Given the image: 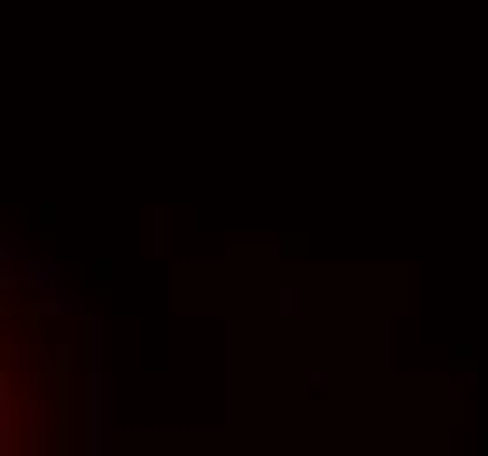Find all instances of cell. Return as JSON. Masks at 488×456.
<instances>
[{"label": "cell", "mask_w": 488, "mask_h": 456, "mask_svg": "<svg viewBox=\"0 0 488 456\" xmlns=\"http://www.w3.org/2000/svg\"><path fill=\"white\" fill-rule=\"evenodd\" d=\"M49 393H53V449L56 456H71V376L78 372L74 341H60L49 351Z\"/></svg>", "instance_id": "cell-1"}, {"label": "cell", "mask_w": 488, "mask_h": 456, "mask_svg": "<svg viewBox=\"0 0 488 456\" xmlns=\"http://www.w3.org/2000/svg\"><path fill=\"white\" fill-rule=\"evenodd\" d=\"M84 383V404H81V449L95 456L106 449V376L95 369Z\"/></svg>", "instance_id": "cell-2"}, {"label": "cell", "mask_w": 488, "mask_h": 456, "mask_svg": "<svg viewBox=\"0 0 488 456\" xmlns=\"http://www.w3.org/2000/svg\"><path fill=\"white\" fill-rule=\"evenodd\" d=\"M74 358H78L81 379L99 369V316L78 313V320H74Z\"/></svg>", "instance_id": "cell-3"}, {"label": "cell", "mask_w": 488, "mask_h": 456, "mask_svg": "<svg viewBox=\"0 0 488 456\" xmlns=\"http://www.w3.org/2000/svg\"><path fill=\"white\" fill-rule=\"evenodd\" d=\"M281 253L288 260H302V256H310L313 253V235L306 228H288L281 232Z\"/></svg>", "instance_id": "cell-4"}, {"label": "cell", "mask_w": 488, "mask_h": 456, "mask_svg": "<svg viewBox=\"0 0 488 456\" xmlns=\"http://www.w3.org/2000/svg\"><path fill=\"white\" fill-rule=\"evenodd\" d=\"M25 323H28V333H32L36 341H39L43 333H46V323H49V316L39 309V302H28V306H25Z\"/></svg>", "instance_id": "cell-5"}, {"label": "cell", "mask_w": 488, "mask_h": 456, "mask_svg": "<svg viewBox=\"0 0 488 456\" xmlns=\"http://www.w3.org/2000/svg\"><path fill=\"white\" fill-rule=\"evenodd\" d=\"M91 274H95L99 285H113V278H116V263H113L109 256H95V260H91Z\"/></svg>", "instance_id": "cell-6"}, {"label": "cell", "mask_w": 488, "mask_h": 456, "mask_svg": "<svg viewBox=\"0 0 488 456\" xmlns=\"http://www.w3.org/2000/svg\"><path fill=\"white\" fill-rule=\"evenodd\" d=\"M278 302H281V306H278V313L288 320V316H295V309H299V291H295L292 285H285V288L278 291Z\"/></svg>", "instance_id": "cell-7"}, {"label": "cell", "mask_w": 488, "mask_h": 456, "mask_svg": "<svg viewBox=\"0 0 488 456\" xmlns=\"http://www.w3.org/2000/svg\"><path fill=\"white\" fill-rule=\"evenodd\" d=\"M36 302H39V309H43L49 320H53V316H67V313H71L67 302H60V298H53V295H39Z\"/></svg>", "instance_id": "cell-8"}, {"label": "cell", "mask_w": 488, "mask_h": 456, "mask_svg": "<svg viewBox=\"0 0 488 456\" xmlns=\"http://www.w3.org/2000/svg\"><path fill=\"white\" fill-rule=\"evenodd\" d=\"M36 218H39L43 228H53L56 218H60V207H56L53 200H39V204H36Z\"/></svg>", "instance_id": "cell-9"}, {"label": "cell", "mask_w": 488, "mask_h": 456, "mask_svg": "<svg viewBox=\"0 0 488 456\" xmlns=\"http://www.w3.org/2000/svg\"><path fill=\"white\" fill-rule=\"evenodd\" d=\"M450 369L464 372V376H467L471 383H474V379H478V372H481V369H478V361H450Z\"/></svg>", "instance_id": "cell-10"}, {"label": "cell", "mask_w": 488, "mask_h": 456, "mask_svg": "<svg viewBox=\"0 0 488 456\" xmlns=\"http://www.w3.org/2000/svg\"><path fill=\"white\" fill-rule=\"evenodd\" d=\"M0 313H4V320H11V316H25V309H18L14 302L8 298V291H4V298H0Z\"/></svg>", "instance_id": "cell-11"}, {"label": "cell", "mask_w": 488, "mask_h": 456, "mask_svg": "<svg viewBox=\"0 0 488 456\" xmlns=\"http://www.w3.org/2000/svg\"><path fill=\"white\" fill-rule=\"evenodd\" d=\"M0 288H4V291L18 288V274H14V270H4V274H0Z\"/></svg>", "instance_id": "cell-12"}, {"label": "cell", "mask_w": 488, "mask_h": 456, "mask_svg": "<svg viewBox=\"0 0 488 456\" xmlns=\"http://www.w3.org/2000/svg\"><path fill=\"white\" fill-rule=\"evenodd\" d=\"M481 453L488 456V429H485V435H481Z\"/></svg>", "instance_id": "cell-13"}]
</instances>
